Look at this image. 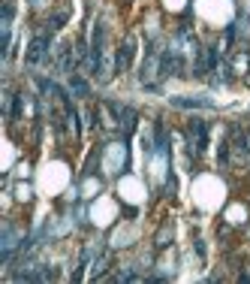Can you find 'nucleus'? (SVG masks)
I'll return each instance as SVG.
<instances>
[{
	"label": "nucleus",
	"instance_id": "2",
	"mask_svg": "<svg viewBox=\"0 0 250 284\" xmlns=\"http://www.w3.org/2000/svg\"><path fill=\"white\" fill-rule=\"evenodd\" d=\"M130 61H133V39H127L121 48H118V61H115V70L118 73H124L127 67H130Z\"/></svg>",
	"mask_w": 250,
	"mask_h": 284
},
{
	"label": "nucleus",
	"instance_id": "6",
	"mask_svg": "<svg viewBox=\"0 0 250 284\" xmlns=\"http://www.w3.org/2000/svg\"><path fill=\"white\" fill-rule=\"evenodd\" d=\"M244 142H247V148H250V133H247V139H244Z\"/></svg>",
	"mask_w": 250,
	"mask_h": 284
},
{
	"label": "nucleus",
	"instance_id": "5",
	"mask_svg": "<svg viewBox=\"0 0 250 284\" xmlns=\"http://www.w3.org/2000/svg\"><path fill=\"white\" fill-rule=\"evenodd\" d=\"M169 236H172L169 230H160V236H157V248H166V245H169V242H166Z\"/></svg>",
	"mask_w": 250,
	"mask_h": 284
},
{
	"label": "nucleus",
	"instance_id": "4",
	"mask_svg": "<svg viewBox=\"0 0 250 284\" xmlns=\"http://www.w3.org/2000/svg\"><path fill=\"white\" fill-rule=\"evenodd\" d=\"M72 91H75V94H81V97H85V94H88V85H85V82H81V79H72Z\"/></svg>",
	"mask_w": 250,
	"mask_h": 284
},
{
	"label": "nucleus",
	"instance_id": "1",
	"mask_svg": "<svg viewBox=\"0 0 250 284\" xmlns=\"http://www.w3.org/2000/svg\"><path fill=\"white\" fill-rule=\"evenodd\" d=\"M172 106H178V109H211L214 103L208 97H172Z\"/></svg>",
	"mask_w": 250,
	"mask_h": 284
},
{
	"label": "nucleus",
	"instance_id": "3",
	"mask_svg": "<svg viewBox=\"0 0 250 284\" xmlns=\"http://www.w3.org/2000/svg\"><path fill=\"white\" fill-rule=\"evenodd\" d=\"M45 45H48V36H45V33H39V36H36V39L30 42V51H27V64H36V61L42 58Z\"/></svg>",
	"mask_w": 250,
	"mask_h": 284
}]
</instances>
